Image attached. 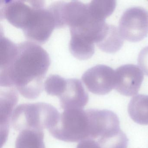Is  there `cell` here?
I'll return each instance as SVG.
<instances>
[{
  "label": "cell",
  "instance_id": "8fae6325",
  "mask_svg": "<svg viewBox=\"0 0 148 148\" xmlns=\"http://www.w3.org/2000/svg\"><path fill=\"white\" fill-rule=\"evenodd\" d=\"M18 100L17 91L14 88L1 91V134L4 135V141H6L9 132V123L13 110Z\"/></svg>",
  "mask_w": 148,
  "mask_h": 148
},
{
  "label": "cell",
  "instance_id": "d6986e66",
  "mask_svg": "<svg viewBox=\"0 0 148 148\" xmlns=\"http://www.w3.org/2000/svg\"><path fill=\"white\" fill-rule=\"evenodd\" d=\"M76 148H102L96 140L90 138H86L79 142Z\"/></svg>",
  "mask_w": 148,
  "mask_h": 148
},
{
  "label": "cell",
  "instance_id": "8992f818",
  "mask_svg": "<svg viewBox=\"0 0 148 148\" xmlns=\"http://www.w3.org/2000/svg\"><path fill=\"white\" fill-rule=\"evenodd\" d=\"M45 6L36 9L28 25L22 30L28 41L38 45L45 44L56 28L53 15Z\"/></svg>",
  "mask_w": 148,
  "mask_h": 148
},
{
  "label": "cell",
  "instance_id": "4fadbf2b",
  "mask_svg": "<svg viewBox=\"0 0 148 148\" xmlns=\"http://www.w3.org/2000/svg\"><path fill=\"white\" fill-rule=\"evenodd\" d=\"M43 130L26 129L20 132L15 148H46Z\"/></svg>",
  "mask_w": 148,
  "mask_h": 148
},
{
  "label": "cell",
  "instance_id": "7a4b0ae2",
  "mask_svg": "<svg viewBox=\"0 0 148 148\" xmlns=\"http://www.w3.org/2000/svg\"><path fill=\"white\" fill-rule=\"evenodd\" d=\"M60 115L56 108L47 103L21 104L13 112L11 123L18 131L26 129L48 130L58 123Z\"/></svg>",
  "mask_w": 148,
  "mask_h": 148
},
{
  "label": "cell",
  "instance_id": "5bb4252c",
  "mask_svg": "<svg viewBox=\"0 0 148 148\" xmlns=\"http://www.w3.org/2000/svg\"><path fill=\"white\" fill-rule=\"evenodd\" d=\"M124 39L116 27L109 25V29L102 41L97 45L103 51L114 53L119 51L123 46Z\"/></svg>",
  "mask_w": 148,
  "mask_h": 148
},
{
  "label": "cell",
  "instance_id": "9a60e30c",
  "mask_svg": "<svg viewBox=\"0 0 148 148\" xmlns=\"http://www.w3.org/2000/svg\"><path fill=\"white\" fill-rule=\"evenodd\" d=\"M18 52V45L1 35L0 71H5L11 65Z\"/></svg>",
  "mask_w": 148,
  "mask_h": 148
},
{
  "label": "cell",
  "instance_id": "ba28073f",
  "mask_svg": "<svg viewBox=\"0 0 148 148\" xmlns=\"http://www.w3.org/2000/svg\"><path fill=\"white\" fill-rule=\"evenodd\" d=\"M82 80L92 93L106 95L115 88V71L107 66L98 65L86 71Z\"/></svg>",
  "mask_w": 148,
  "mask_h": 148
},
{
  "label": "cell",
  "instance_id": "5b68a950",
  "mask_svg": "<svg viewBox=\"0 0 148 148\" xmlns=\"http://www.w3.org/2000/svg\"><path fill=\"white\" fill-rule=\"evenodd\" d=\"M44 5L43 1H1V19H5L22 30L29 24L36 9Z\"/></svg>",
  "mask_w": 148,
  "mask_h": 148
},
{
  "label": "cell",
  "instance_id": "3957f363",
  "mask_svg": "<svg viewBox=\"0 0 148 148\" xmlns=\"http://www.w3.org/2000/svg\"><path fill=\"white\" fill-rule=\"evenodd\" d=\"M54 138L65 142H80L89 136V119L83 109L64 110L58 121L48 130Z\"/></svg>",
  "mask_w": 148,
  "mask_h": 148
},
{
  "label": "cell",
  "instance_id": "ac0fdd59",
  "mask_svg": "<svg viewBox=\"0 0 148 148\" xmlns=\"http://www.w3.org/2000/svg\"><path fill=\"white\" fill-rule=\"evenodd\" d=\"M138 63L144 74L148 76V46L140 51L138 58Z\"/></svg>",
  "mask_w": 148,
  "mask_h": 148
},
{
  "label": "cell",
  "instance_id": "2e32d148",
  "mask_svg": "<svg viewBox=\"0 0 148 148\" xmlns=\"http://www.w3.org/2000/svg\"><path fill=\"white\" fill-rule=\"evenodd\" d=\"M116 5V1H92L87 4L89 12L94 18L105 21L115 10Z\"/></svg>",
  "mask_w": 148,
  "mask_h": 148
},
{
  "label": "cell",
  "instance_id": "52a82bcc",
  "mask_svg": "<svg viewBox=\"0 0 148 148\" xmlns=\"http://www.w3.org/2000/svg\"><path fill=\"white\" fill-rule=\"evenodd\" d=\"M89 119V136L97 140L109 137L120 130L116 114L108 110H86Z\"/></svg>",
  "mask_w": 148,
  "mask_h": 148
},
{
  "label": "cell",
  "instance_id": "9c48e42d",
  "mask_svg": "<svg viewBox=\"0 0 148 148\" xmlns=\"http://www.w3.org/2000/svg\"><path fill=\"white\" fill-rule=\"evenodd\" d=\"M143 79V73L138 66L124 65L115 71L114 89L123 96H134L138 92Z\"/></svg>",
  "mask_w": 148,
  "mask_h": 148
},
{
  "label": "cell",
  "instance_id": "7c38bea8",
  "mask_svg": "<svg viewBox=\"0 0 148 148\" xmlns=\"http://www.w3.org/2000/svg\"><path fill=\"white\" fill-rule=\"evenodd\" d=\"M128 113L137 123L148 125V95L139 94L133 97L129 103Z\"/></svg>",
  "mask_w": 148,
  "mask_h": 148
},
{
  "label": "cell",
  "instance_id": "277c9868",
  "mask_svg": "<svg viewBox=\"0 0 148 148\" xmlns=\"http://www.w3.org/2000/svg\"><path fill=\"white\" fill-rule=\"evenodd\" d=\"M119 31L129 41H141L148 34V12L139 7L130 8L124 12L119 23Z\"/></svg>",
  "mask_w": 148,
  "mask_h": 148
},
{
  "label": "cell",
  "instance_id": "6da1fadb",
  "mask_svg": "<svg viewBox=\"0 0 148 148\" xmlns=\"http://www.w3.org/2000/svg\"><path fill=\"white\" fill-rule=\"evenodd\" d=\"M51 64L47 52L29 41L18 45L14 60L6 70L0 71L1 87L14 88L25 98H37L43 90V82Z\"/></svg>",
  "mask_w": 148,
  "mask_h": 148
},
{
  "label": "cell",
  "instance_id": "30bf717a",
  "mask_svg": "<svg viewBox=\"0 0 148 148\" xmlns=\"http://www.w3.org/2000/svg\"><path fill=\"white\" fill-rule=\"evenodd\" d=\"M58 98L60 107L64 110L83 109L89 99V95L81 81L74 78L67 79L65 90Z\"/></svg>",
  "mask_w": 148,
  "mask_h": 148
},
{
  "label": "cell",
  "instance_id": "e0dca14e",
  "mask_svg": "<svg viewBox=\"0 0 148 148\" xmlns=\"http://www.w3.org/2000/svg\"><path fill=\"white\" fill-rule=\"evenodd\" d=\"M67 84V79L58 75H51L47 79L44 85L48 95L58 97L64 92Z\"/></svg>",
  "mask_w": 148,
  "mask_h": 148
}]
</instances>
